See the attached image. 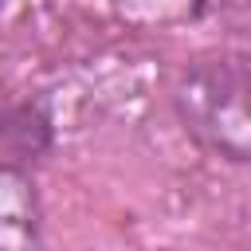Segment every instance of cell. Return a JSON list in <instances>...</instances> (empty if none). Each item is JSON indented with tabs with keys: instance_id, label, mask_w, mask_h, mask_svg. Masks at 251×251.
Listing matches in <instances>:
<instances>
[{
	"instance_id": "3",
	"label": "cell",
	"mask_w": 251,
	"mask_h": 251,
	"mask_svg": "<svg viewBox=\"0 0 251 251\" xmlns=\"http://www.w3.org/2000/svg\"><path fill=\"white\" fill-rule=\"evenodd\" d=\"M0 137H20V153H39L47 145V118L35 106H20L0 122Z\"/></svg>"
},
{
	"instance_id": "1",
	"label": "cell",
	"mask_w": 251,
	"mask_h": 251,
	"mask_svg": "<svg viewBox=\"0 0 251 251\" xmlns=\"http://www.w3.org/2000/svg\"><path fill=\"white\" fill-rule=\"evenodd\" d=\"M184 129L227 161H251V59L220 55L192 63L176 82Z\"/></svg>"
},
{
	"instance_id": "2",
	"label": "cell",
	"mask_w": 251,
	"mask_h": 251,
	"mask_svg": "<svg viewBox=\"0 0 251 251\" xmlns=\"http://www.w3.org/2000/svg\"><path fill=\"white\" fill-rule=\"evenodd\" d=\"M43 239V208L35 180L16 169L0 165V251H24Z\"/></svg>"
}]
</instances>
